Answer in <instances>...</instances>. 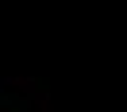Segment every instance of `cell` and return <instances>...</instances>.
Segmentation results:
<instances>
[]
</instances>
